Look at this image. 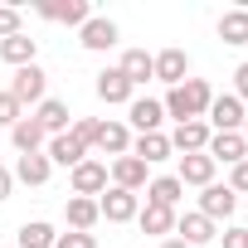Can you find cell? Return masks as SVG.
I'll use <instances>...</instances> for the list:
<instances>
[{
  "instance_id": "obj_1",
  "label": "cell",
  "mask_w": 248,
  "mask_h": 248,
  "mask_svg": "<svg viewBox=\"0 0 248 248\" xmlns=\"http://www.w3.org/2000/svg\"><path fill=\"white\" fill-rule=\"evenodd\" d=\"M209 102H214V93H209V83L204 78H185L180 88H170V97L161 102L170 117H180V122H200L204 112H209Z\"/></svg>"
},
{
  "instance_id": "obj_2",
  "label": "cell",
  "mask_w": 248,
  "mask_h": 248,
  "mask_svg": "<svg viewBox=\"0 0 248 248\" xmlns=\"http://www.w3.org/2000/svg\"><path fill=\"white\" fill-rule=\"evenodd\" d=\"M97 214L107 219V224H127V219H137L141 214V204H137V195L132 190H102V200H97Z\"/></svg>"
},
{
  "instance_id": "obj_3",
  "label": "cell",
  "mask_w": 248,
  "mask_h": 248,
  "mask_svg": "<svg viewBox=\"0 0 248 248\" xmlns=\"http://www.w3.org/2000/svg\"><path fill=\"white\" fill-rule=\"evenodd\" d=\"M44 68L39 63H25V68H15V78H10V97L25 107V102H44Z\"/></svg>"
},
{
  "instance_id": "obj_4",
  "label": "cell",
  "mask_w": 248,
  "mask_h": 248,
  "mask_svg": "<svg viewBox=\"0 0 248 248\" xmlns=\"http://www.w3.org/2000/svg\"><path fill=\"white\" fill-rule=\"evenodd\" d=\"M204 156H209L214 166H219V161H224V166H238V161H248V141H243L238 132H214L209 146H204Z\"/></svg>"
},
{
  "instance_id": "obj_5",
  "label": "cell",
  "mask_w": 248,
  "mask_h": 248,
  "mask_svg": "<svg viewBox=\"0 0 248 248\" xmlns=\"http://www.w3.org/2000/svg\"><path fill=\"white\" fill-rule=\"evenodd\" d=\"M204 117H209V127H214V132H238L248 112H243V102H238L233 93H224V97H214V102H209V112H204Z\"/></svg>"
},
{
  "instance_id": "obj_6",
  "label": "cell",
  "mask_w": 248,
  "mask_h": 248,
  "mask_svg": "<svg viewBox=\"0 0 248 248\" xmlns=\"http://www.w3.org/2000/svg\"><path fill=\"white\" fill-rule=\"evenodd\" d=\"M209 122H180V127L170 132V151H185V156H200L209 146Z\"/></svg>"
},
{
  "instance_id": "obj_7",
  "label": "cell",
  "mask_w": 248,
  "mask_h": 248,
  "mask_svg": "<svg viewBox=\"0 0 248 248\" xmlns=\"http://www.w3.org/2000/svg\"><path fill=\"white\" fill-rule=\"evenodd\" d=\"M102 190H107V166H102V161H78V166H73V195L93 200V195H102Z\"/></svg>"
},
{
  "instance_id": "obj_8",
  "label": "cell",
  "mask_w": 248,
  "mask_h": 248,
  "mask_svg": "<svg viewBox=\"0 0 248 248\" xmlns=\"http://www.w3.org/2000/svg\"><path fill=\"white\" fill-rule=\"evenodd\" d=\"M238 209V195L229 190V185H204V195H200V214L214 224V219H229Z\"/></svg>"
},
{
  "instance_id": "obj_9",
  "label": "cell",
  "mask_w": 248,
  "mask_h": 248,
  "mask_svg": "<svg viewBox=\"0 0 248 248\" xmlns=\"http://www.w3.org/2000/svg\"><path fill=\"white\" fill-rule=\"evenodd\" d=\"M93 146H97V151H107V156H127V151H132V132L122 127V122H97Z\"/></svg>"
},
{
  "instance_id": "obj_10",
  "label": "cell",
  "mask_w": 248,
  "mask_h": 248,
  "mask_svg": "<svg viewBox=\"0 0 248 248\" xmlns=\"http://www.w3.org/2000/svg\"><path fill=\"white\" fill-rule=\"evenodd\" d=\"M112 185L137 195V190L146 185V161H137V156H117V161H112Z\"/></svg>"
},
{
  "instance_id": "obj_11",
  "label": "cell",
  "mask_w": 248,
  "mask_h": 248,
  "mask_svg": "<svg viewBox=\"0 0 248 248\" xmlns=\"http://www.w3.org/2000/svg\"><path fill=\"white\" fill-rule=\"evenodd\" d=\"M175 233H180V243H185V248H200V243H209V238H214V224L195 209V214H180V219H175Z\"/></svg>"
},
{
  "instance_id": "obj_12",
  "label": "cell",
  "mask_w": 248,
  "mask_h": 248,
  "mask_svg": "<svg viewBox=\"0 0 248 248\" xmlns=\"http://www.w3.org/2000/svg\"><path fill=\"white\" fill-rule=\"evenodd\" d=\"M117 68L127 73V83L137 88V83L156 78V54H146V49H127V54H122V63H117Z\"/></svg>"
},
{
  "instance_id": "obj_13",
  "label": "cell",
  "mask_w": 248,
  "mask_h": 248,
  "mask_svg": "<svg viewBox=\"0 0 248 248\" xmlns=\"http://www.w3.org/2000/svg\"><path fill=\"white\" fill-rule=\"evenodd\" d=\"M185 73H190V59H185V49H166V54H156V78H161V83L180 88V83H185Z\"/></svg>"
},
{
  "instance_id": "obj_14",
  "label": "cell",
  "mask_w": 248,
  "mask_h": 248,
  "mask_svg": "<svg viewBox=\"0 0 248 248\" xmlns=\"http://www.w3.org/2000/svg\"><path fill=\"white\" fill-rule=\"evenodd\" d=\"M175 180L204 190V185H214V161H209L204 151H200V156H180V175H175Z\"/></svg>"
},
{
  "instance_id": "obj_15",
  "label": "cell",
  "mask_w": 248,
  "mask_h": 248,
  "mask_svg": "<svg viewBox=\"0 0 248 248\" xmlns=\"http://www.w3.org/2000/svg\"><path fill=\"white\" fill-rule=\"evenodd\" d=\"M132 83H127V73L122 68H107V73H97V97L102 102H132Z\"/></svg>"
},
{
  "instance_id": "obj_16",
  "label": "cell",
  "mask_w": 248,
  "mask_h": 248,
  "mask_svg": "<svg viewBox=\"0 0 248 248\" xmlns=\"http://www.w3.org/2000/svg\"><path fill=\"white\" fill-rule=\"evenodd\" d=\"M34 122L44 127V137H63V127H68V107H63L59 97H44L39 112H34Z\"/></svg>"
},
{
  "instance_id": "obj_17",
  "label": "cell",
  "mask_w": 248,
  "mask_h": 248,
  "mask_svg": "<svg viewBox=\"0 0 248 248\" xmlns=\"http://www.w3.org/2000/svg\"><path fill=\"white\" fill-rule=\"evenodd\" d=\"M39 15H44V20H59V25H78V30L93 20L88 0H68V5H39Z\"/></svg>"
},
{
  "instance_id": "obj_18",
  "label": "cell",
  "mask_w": 248,
  "mask_h": 248,
  "mask_svg": "<svg viewBox=\"0 0 248 248\" xmlns=\"http://www.w3.org/2000/svg\"><path fill=\"white\" fill-rule=\"evenodd\" d=\"M78 39H83V49L102 54V49H112V44H117V25H112V20H88Z\"/></svg>"
},
{
  "instance_id": "obj_19",
  "label": "cell",
  "mask_w": 248,
  "mask_h": 248,
  "mask_svg": "<svg viewBox=\"0 0 248 248\" xmlns=\"http://www.w3.org/2000/svg\"><path fill=\"white\" fill-rule=\"evenodd\" d=\"M83 156H88V146L73 141L68 132H63V137H49V166H78Z\"/></svg>"
},
{
  "instance_id": "obj_20",
  "label": "cell",
  "mask_w": 248,
  "mask_h": 248,
  "mask_svg": "<svg viewBox=\"0 0 248 248\" xmlns=\"http://www.w3.org/2000/svg\"><path fill=\"white\" fill-rule=\"evenodd\" d=\"M132 156H137V161H146V166H156V161H166V156H170V137L146 132V137H137V141H132Z\"/></svg>"
},
{
  "instance_id": "obj_21",
  "label": "cell",
  "mask_w": 248,
  "mask_h": 248,
  "mask_svg": "<svg viewBox=\"0 0 248 248\" xmlns=\"http://www.w3.org/2000/svg\"><path fill=\"white\" fill-rule=\"evenodd\" d=\"M161 112H166L161 102H151V97H137L127 117H132V127H137V132L146 137V132H161Z\"/></svg>"
},
{
  "instance_id": "obj_22",
  "label": "cell",
  "mask_w": 248,
  "mask_h": 248,
  "mask_svg": "<svg viewBox=\"0 0 248 248\" xmlns=\"http://www.w3.org/2000/svg\"><path fill=\"white\" fill-rule=\"evenodd\" d=\"M0 59L5 63H15V68H25V63H34V39L20 30V34H10V39H0Z\"/></svg>"
},
{
  "instance_id": "obj_23",
  "label": "cell",
  "mask_w": 248,
  "mask_h": 248,
  "mask_svg": "<svg viewBox=\"0 0 248 248\" xmlns=\"http://www.w3.org/2000/svg\"><path fill=\"white\" fill-rule=\"evenodd\" d=\"M49 170H54V166H49V156L30 151V156H20V166H15L10 175H15V180H25V185H44V180H49Z\"/></svg>"
},
{
  "instance_id": "obj_24",
  "label": "cell",
  "mask_w": 248,
  "mask_h": 248,
  "mask_svg": "<svg viewBox=\"0 0 248 248\" xmlns=\"http://www.w3.org/2000/svg\"><path fill=\"white\" fill-rule=\"evenodd\" d=\"M97 219H102V214H97V200H83V195L68 200V224H73V233H88Z\"/></svg>"
},
{
  "instance_id": "obj_25",
  "label": "cell",
  "mask_w": 248,
  "mask_h": 248,
  "mask_svg": "<svg viewBox=\"0 0 248 248\" xmlns=\"http://www.w3.org/2000/svg\"><path fill=\"white\" fill-rule=\"evenodd\" d=\"M10 137H15V146H20L25 156L44 146V127H39V122H34V117H20V122H15V127H10Z\"/></svg>"
},
{
  "instance_id": "obj_26",
  "label": "cell",
  "mask_w": 248,
  "mask_h": 248,
  "mask_svg": "<svg viewBox=\"0 0 248 248\" xmlns=\"http://www.w3.org/2000/svg\"><path fill=\"white\" fill-rule=\"evenodd\" d=\"M180 190H185V185H180L175 175H161V180H151V190H146L151 200H146V204H161V209H175V204H180Z\"/></svg>"
},
{
  "instance_id": "obj_27",
  "label": "cell",
  "mask_w": 248,
  "mask_h": 248,
  "mask_svg": "<svg viewBox=\"0 0 248 248\" xmlns=\"http://www.w3.org/2000/svg\"><path fill=\"white\" fill-rule=\"evenodd\" d=\"M219 39H224V44H233V49H238V44H248V10H229V15L219 20Z\"/></svg>"
},
{
  "instance_id": "obj_28",
  "label": "cell",
  "mask_w": 248,
  "mask_h": 248,
  "mask_svg": "<svg viewBox=\"0 0 248 248\" xmlns=\"http://www.w3.org/2000/svg\"><path fill=\"white\" fill-rule=\"evenodd\" d=\"M137 224H141L146 233H170V229H175V209H161V204H146V209L137 214Z\"/></svg>"
},
{
  "instance_id": "obj_29",
  "label": "cell",
  "mask_w": 248,
  "mask_h": 248,
  "mask_svg": "<svg viewBox=\"0 0 248 248\" xmlns=\"http://www.w3.org/2000/svg\"><path fill=\"white\" fill-rule=\"evenodd\" d=\"M54 238H59V233H54L44 219H34V224L20 229V248H54Z\"/></svg>"
},
{
  "instance_id": "obj_30",
  "label": "cell",
  "mask_w": 248,
  "mask_h": 248,
  "mask_svg": "<svg viewBox=\"0 0 248 248\" xmlns=\"http://www.w3.org/2000/svg\"><path fill=\"white\" fill-rule=\"evenodd\" d=\"M10 34H20V10L0 5V39H10Z\"/></svg>"
},
{
  "instance_id": "obj_31",
  "label": "cell",
  "mask_w": 248,
  "mask_h": 248,
  "mask_svg": "<svg viewBox=\"0 0 248 248\" xmlns=\"http://www.w3.org/2000/svg\"><path fill=\"white\" fill-rule=\"evenodd\" d=\"M15 122H20V102L10 93H0V127H15Z\"/></svg>"
},
{
  "instance_id": "obj_32",
  "label": "cell",
  "mask_w": 248,
  "mask_h": 248,
  "mask_svg": "<svg viewBox=\"0 0 248 248\" xmlns=\"http://www.w3.org/2000/svg\"><path fill=\"white\" fill-rule=\"evenodd\" d=\"M54 248H97V238L93 233H59Z\"/></svg>"
},
{
  "instance_id": "obj_33",
  "label": "cell",
  "mask_w": 248,
  "mask_h": 248,
  "mask_svg": "<svg viewBox=\"0 0 248 248\" xmlns=\"http://www.w3.org/2000/svg\"><path fill=\"white\" fill-rule=\"evenodd\" d=\"M73 141H83V146H93V137H97V122L93 117H83V122H73V132H68Z\"/></svg>"
},
{
  "instance_id": "obj_34",
  "label": "cell",
  "mask_w": 248,
  "mask_h": 248,
  "mask_svg": "<svg viewBox=\"0 0 248 248\" xmlns=\"http://www.w3.org/2000/svg\"><path fill=\"white\" fill-rule=\"evenodd\" d=\"M229 190H233V195H248V161H238V166H233V180H229Z\"/></svg>"
},
{
  "instance_id": "obj_35",
  "label": "cell",
  "mask_w": 248,
  "mask_h": 248,
  "mask_svg": "<svg viewBox=\"0 0 248 248\" xmlns=\"http://www.w3.org/2000/svg\"><path fill=\"white\" fill-rule=\"evenodd\" d=\"M233 88H238L233 97H238V102H248V63H238V68H233Z\"/></svg>"
},
{
  "instance_id": "obj_36",
  "label": "cell",
  "mask_w": 248,
  "mask_h": 248,
  "mask_svg": "<svg viewBox=\"0 0 248 248\" xmlns=\"http://www.w3.org/2000/svg\"><path fill=\"white\" fill-rule=\"evenodd\" d=\"M224 248H248V229H229L224 233Z\"/></svg>"
},
{
  "instance_id": "obj_37",
  "label": "cell",
  "mask_w": 248,
  "mask_h": 248,
  "mask_svg": "<svg viewBox=\"0 0 248 248\" xmlns=\"http://www.w3.org/2000/svg\"><path fill=\"white\" fill-rule=\"evenodd\" d=\"M10 185H15V175H10L5 166H0V200H10Z\"/></svg>"
},
{
  "instance_id": "obj_38",
  "label": "cell",
  "mask_w": 248,
  "mask_h": 248,
  "mask_svg": "<svg viewBox=\"0 0 248 248\" xmlns=\"http://www.w3.org/2000/svg\"><path fill=\"white\" fill-rule=\"evenodd\" d=\"M161 248H185V243H180V238H166V243H161Z\"/></svg>"
},
{
  "instance_id": "obj_39",
  "label": "cell",
  "mask_w": 248,
  "mask_h": 248,
  "mask_svg": "<svg viewBox=\"0 0 248 248\" xmlns=\"http://www.w3.org/2000/svg\"><path fill=\"white\" fill-rule=\"evenodd\" d=\"M238 137H243V141H248V117H243V127H238Z\"/></svg>"
}]
</instances>
